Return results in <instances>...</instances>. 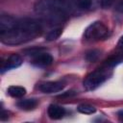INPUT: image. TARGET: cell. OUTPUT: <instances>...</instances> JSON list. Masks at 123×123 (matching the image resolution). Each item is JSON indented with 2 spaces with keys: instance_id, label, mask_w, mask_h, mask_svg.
I'll return each mask as SVG.
<instances>
[{
  "instance_id": "cell-4",
  "label": "cell",
  "mask_w": 123,
  "mask_h": 123,
  "mask_svg": "<svg viewBox=\"0 0 123 123\" xmlns=\"http://www.w3.org/2000/svg\"><path fill=\"white\" fill-rule=\"evenodd\" d=\"M109 70L108 68H99L89 75L85 79L84 81V86L86 90H94L97 88L100 85H102L108 78H109Z\"/></svg>"
},
{
  "instance_id": "cell-2",
  "label": "cell",
  "mask_w": 123,
  "mask_h": 123,
  "mask_svg": "<svg viewBox=\"0 0 123 123\" xmlns=\"http://www.w3.org/2000/svg\"><path fill=\"white\" fill-rule=\"evenodd\" d=\"M73 10L70 0H39L35 5V12L50 23L65 20Z\"/></svg>"
},
{
  "instance_id": "cell-5",
  "label": "cell",
  "mask_w": 123,
  "mask_h": 123,
  "mask_svg": "<svg viewBox=\"0 0 123 123\" xmlns=\"http://www.w3.org/2000/svg\"><path fill=\"white\" fill-rule=\"evenodd\" d=\"M23 61L22 58L18 54H12L11 56L8 57L6 61H4L1 64V73H4L8 70L19 67L22 64Z\"/></svg>"
},
{
  "instance_id": "cell-14",
  "label": "cell",
  "mask_w": 123,
  "mask_h": 123,
  "mask_svg": "<svg viewBox=\"0 0 123 123\" xmlns=\"http://www.w3.org/2000/svg\"><path fill=\"white\" fill-rule=\"evenodd\" d=\"M121 62H122V58L121 57H119V56H113V57H111L110 59H108L106 61V65L108 67H113L114 65L118 64Z\"/></svg>"
},
{
  "instance_id": "cell-3",
  "label": "cell",
  "mask_w": 123,
  "mask_h": 123,
  "mask_svg": "<svg viewBox=\"0 0 123 123\" xmlns=\"http://www.w3.org/2000/svg\"><path fill=\"white\" fill-rule=\"evenodd\" d=\"M109 34L110 31L103 22L95 21L86 29L84 33V37L86 40L88 41H97L107 38L109 37Z\"/></svg>"
},
{
  "instance_id": "cell-18",
  "label": "cell",
  "mask_w": 123,
  "mask_h": 123,
  "mask_svg": "<svg viewBox=\"0 0 123 123\" xmlns=\"http://www.w3.org/2000/svg\"><path fill=\"white\" fill-rule=\"evenodd\" d=\"M75 94H76V92H75L74 90H69V91L63 92L62 94L59 95V96H58V98H64V97H70V96H73V95H75Z\"/></svg>"
},
{
  "instance_id": "cell-7",
  "label": "cell",
  "mask_w": 123,
  "mask_h": 123,
  "mask_svg": "<svg viewBox=\"0 0 123 123\" xmlns=\"http://www.w3.org/2000/svg\"><path fill=\"white\" fill-rule=\"evenodd\" d=\"M53 57L48 53H37L32 61V63L37 67H46L52 64Z\"/></svg>"
},
{
  "instance_id": "cell-21",
  "label": "cell",
  "mask_w": 123,
  "mask_h": 123,
  "mask_svg": "<svg viewBox=\"0 0 123 123\" xmlns=\"http://www.w3.org/2000/svg\"><path fill=\"white\" fill-rule=\"evenodd\" d=\"M118 46H120L121 48H123V37H121V38L118 41Z\"/></svg>"
},
{
  "instance_id": "cell-9",
  "label": "cell",
  "mask_w": 123,
  "mask_h": 123,
  "mask_svg": "<svg viewBox=\"0 0 123 123\" xmlns=\"http://www.w3.org/2000/svg\"><path fill=\"white\" fill-rule=\"evenodd\" d=\"M16 106L24 111H31L34 110L37 106V100L36 98H28V99H23L20 100L16 103Z\"/></svg>"
},
{
  "instance_id": "cell-20",
  "label": "cell",
  "mask_w": 123,
  "mask_h": 123,
  "mask_svg": "<svg viewBox=\"0 0 123 123\" xmlns=\"http://www.w3.org/2000/svg\"><path fill=\"white\" fill-rule=\"evenodd\" d=\"M117 115H118L119 120H120V121H123V110L119 111L117 112Z\"/></svg>"
},
{
  "instance_id": "cell-19",
  "label": "cell",
  "mask_w": 123,
  "mask_h": 123,
  "mask_svg": "<svg viewBox=\"0 0 123 123\" xmlns=\"http://www.w3.org/2000/svg\"><path fill=\"white\" fill-rule=\"evenodd\" d=\"M8 112L7 111H2V112H1V115H0V118H1V120L2 121H4V120H6V119H8Z\"/></svg>"
},
{
  "instance_id": "cell-17",
  "label": "cell",
  "mask_w": 123,
  "mask_h": 123,
  "mask_svg": "<svg viewBox=\"0 0 123 123\" xmlns=\"http://www.w3.org/2000/svg\"><path fill=\"white\" fill-rule=\"evenodd\" d=\"M115 11L117 12H120V13H123V0H119L117 2V4L115 5Z\"/></svg>"
},
{
  "instance_id": "cell-16",
  "label": "cell",
  "mask_w": 123,
  "mask_h": 123,
  "mask_svg": "<svg viewBox=\"0 0 123 123\" xmlns=\"http://www.w3.org/2000/svg\"><path fill=\"white\" fill-rule=\"evenodd\" d=\"M115 2V0H100V6L103 9H108Z\"/></svg>"
},
{
  "instance_id": "cell-13",
  "label": "cell",
  "mask_w": 123,
  "mask_h": 123,
  "mask_svg": "<svg viewBox=\"0 0 123 123\" xmlns=\"http://www.w3.org/2000/svg\"><path fill=\"white\" fill-rule=\"evenodd\" d=\"M77 111L84 114H92L96 111V109L89 104H81L77 107Z\"/></svg>"
},
{
  "instance_id": "cell-10",
  "label": "cell",
  "mask_w": 123,
  "mask_h": 123,
  "mask_svg": "<svg viewBox=\"0 0 123 123\" xmlns=\"http://www.w3.org/2000/svg\"><path fill=\"white\" fill-rule=\"evenodd\" d=\"M8 93L13 98H21L26 94V88L20 86H11L8 88Z\"/></svg>"
},
{
  "instance_id": "cell-1",
  "label": "cell",
  "mask_w": 123,
  "mask_h": 123,
  "mask_svg": "<svg viewBox=\"0 0 123 123\" xmlns=\"http://www.w3.org/2000/svg\"><path fill=\"white\" fill-rule=\"evenodd\" d=\"M41 24L33 18L0 16V38L4 44L18 45L33 40L41 34Z\"/></svg>"
},
{
  "instance_id": "cell-11",
  "label": "cell",
  "mask_w": 123,
  "mask_h": 123,
  "mask_svg": "<svg viewBox=\"0 0 123 123\" xmlns=\"http://www.w3.org/2000/svg\"><path fill=\"white\" fill-rule=\"evenodd\" d=\"M62 27H56L54 29H52L51 31H49L46 36H45V39L48 40V41H53V40H56L60 37V36L62 35Z\"/></svg>"
},
{
  "instance_id": "cell-6",
  "label": "cell",
  "mask_w": 123,
  "mask_h": 123,
  "mask_svg": "<svg viewBox=\"0 0 123 123\" xmlns=\"http://www.w3.org/2000/svg\"><path fill=\"white\" fill-rule=\"evenodd\" d=\"M64 87V84L62 82H45L40 84L39 90L43 93H56L62 90Z\"/></svg>"
},
{
  "instance_id": "cell-15",
  "label": "cell",
  "mask_w": 123,
  "mask_h": 123,
  "mask_svg": "<svg viewBox=\"0 0 123 123\" xmlns=\"http://www.w3.org/2000/svg\"><path fill=\"white\" fill-rule=\"evenodd\" d=\"M77 6L79 7V9L86 10V9L90 8V6H91V0H79L78 3H77Z\"/></svg>"
},
{
  "instance_id": "cell-12",
  "label": "cell",
  "mask_w": 123,
  "mask_h": 123,
  "mask_svg": "<svg viewBox=\"0 0 123 123\" xmlns=\"http://www.w3.org/2000/svg\"><path fill=\"white\" fill-rule=\"evenodd\" d=\"M100 56H101V51L100 50H98V49H91V50H88L86 53L85 58L89 62H95L96 61H98Z\"/></svg>"
},
{
  "instance_id": "cell-8",
  "label": "cell",
  "mask_w": 123,
  "mask_h": 123,
  "mask_svg": "<svg viewBox=\"0 0 123 123\" xmlns=\"http://www.w3.org/2000/svg\"><path fill=\"white\" fill-rule=\"evenodd\" d=\"M47 113L51 119H54V120L61 119L65 114V109L60 105L51 104L47 109Z\"/></svg>"
}]
</instances>
